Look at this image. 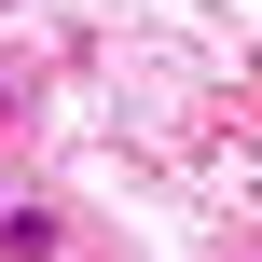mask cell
<instances>
[{
	"mask_svg": "<svg viewBox=\"0 0 262 262\" xmlns=\"http://www.w3.org/2000/svg\"><path fill=\"white\" fill-rule=\"evenodd\" d=\"M0 262H69V221L55 207H0Z\"/></svg>",
	"mask_w": 262,
	"mask_h": 262,
	"instance_id": "6da1fadb",
	"label": "cell"
},
{
	"mask_svg": "<svg viewBox=\"0 0 262 262\" xmlns=\"http://www.w3.org/2000/svg\"><path fill=\"white\" fill-rule=\"evenodd\" d=\"M0 111H14V83H0Z\"/></svg>",
	"mask_w": 262,
	"mask_h": 262,
	"instance_id": "7a4b0ae2",
	"label": "cell"
}]
</instances>
